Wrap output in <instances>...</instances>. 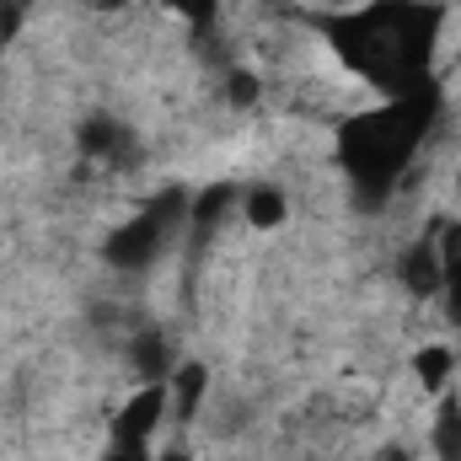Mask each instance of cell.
I'll use <instances>...</instances> for the list:
<instances>
[{
	"label": "cell",
	"mask_w": 461,
	"mask_h": 461,
	"mask_svg": "<svg viewBox=\"0 0 461 461\" xmlns=\"http://www.w3.org/2000/svg\"><path fill=\"white\" fill-rule=\"evenodd\" d=\"M27 11H32V0H0V49H5V43L22 32Z\"/></svg>",
	"instance_id": "9a60e30c"
},
{
	"label": "cell",
	"mask_w": 461,
	"mask_h": 461,
	"mask_svg": "<svg viewBox=\"0 0 461 461\" xmlns=\"http://www.w3.org/2000/svg\"><path fill=\"white\" fill-rule=\"evenodd\" d=\"M167 5H172V16H183L199 32H210L215 27V11H221V0H167Z\"/></svg>",
	"instance_id": "4fadbf2b"
},
{
	"label": "cell",
	"mask_w": 461,
	"mask_h": 461,
	"mask_svg": "<svg viewBox=\"0 0 461 461\" xmlns=\"http://www.w3.org/2000/svg\"><path fill=\"white\" fill-rule=\"evenodd\" d=\"M435 113H440L435 86H413V92H402V97H386V103H375V108H365V113L344 118V129H339V156H344V172H348V183L359 188L365 210L386 204V194H392L397 177L408 172L413 150H419L424 134L435 129Z\"/></svg>",
	"instance_id": "7a4b0ae2"
},
{
	"label": "cell",
	"mask_w": 461,
	"mask_h": 461,
	"mask_svg": "<svg viewBox=\"0 0 461 461\" xmlns=\"http://www.w3.org/2000/svg\"><path fill=\"white\" fill-rule=\"evenodd\" d=\"M156 461H194V456H188L183 446H172V451H161V456H156Z\"/></svg>",
	"instance_id": "2e32d148"
},
{
	"label": "cell",
	"mask_w": 461,
	"mask_h": 461,
	"mask_svg": "<svg viewBox=\"0 0 461 461\" xmlns=\"http://www.w3.org/2000/svg\"><path fill=\"white\" fill-rule=\"evenodd\" d=\"M226 103L230 108H252L258 103V76L252 70H230L226 76Z\"/></svg>",
	"instance_id": "5bb4252c"
},
{
	"label": "cell",
	"mask_w": 461,
	"mask_h": 461,
	"mask_svg": "<svg viewBox=\"0 0 461 461\" xmlns=\"http://www.w3.org/2000/svg\"><path fill=\"white\" fill-rule=\"evenodd\" d=\"M188 194H161V199H150L134 221H123V226L103 241V258H108V268L118 274H145L156 258H161V247L172 241V230L188 221Z\"/></svg>",
	"instance_id": "3957f363"
},
{
	"label": "cell",
	"mask_w": 461,
	"mask_h": 461,
	"mask_svg": "<svg viewBox=\"0 0 461 461\" xmlns=\"http://www.w3.org/2000/svg\"><path fill=\"white\" fill-rule=\"evenodd\" d=\"M413 370H419V386H424L429 397H446V381H451V370H456V354L446 344H429V348H419Z\"/></svg>",
	"instance_id": "ba28073f"
},
{
	"label": "cell",
	"mask_w": 461,
	"mask_h": 461,
	"mask_svg": "<svg viewBox=\"0 0 461 461\" xmlns=\"http://www.w3.org/2000/svg\"><path fill=\"white\" fill-rule=\"evenodd\" d=\"M167 419V386L145 381V392H134L108 424V446H145L156 435V424Z\"/></svg>",
	"instance_id": "277c9868"
},
{
	"label": "cell",
	"mask_w": 461,
	"mask_h": 461,
	"mask_svg": "<svg viewBox=\"0 0 461 461\" xmlns=\"http://www.w3.org/2000/svg\"><path fill=\"white\" fill-rule=\"evenodd\" d=\"M440 274H446V258H440V241H413L402 252V285L413 295H435L440 290Z\"/></svg>",
	"instance_id": "8992f818"
},
{
	"label": "cell",
	"mask_w": 461,
	"mask_h": 461,
	"mask_svg": "<svg viewBox=\"0 0 461 461\" xmlns=\"http://www.w3.org/2000/svg\"><path fill=\"white\" fill-rule=\"evenodd\" d=\"M440 301H446L451 328H461V252H456V258H446V274H440Z\"/></svg>",
	"instance_id": "7c38bea8"
},
{
	"label": "cell",
	"mask_w": 461,
	"mask_h": 461,
	"mask_svg": "<svg viewBox=\"0 0 461 461\" xmlns=\"http://www.w3.org/2000/svg\"><path fill=\"white\" fill-rule=\"evenodd\" d=\"M241 215H247V226L252 230H274L285 215H290V204H285V188H247L241 194Z\"/></svg>",
	"instance_id": "52a82bcc"
},
{
	"label": "cell",
	"mask_w": 461,
	"mask_h": 461,
	"mask_svg": "<svg viewBox=\"0 0 461 461\" xmlns=\"http://www.w3.org/2000/svg\"><path fill=\"white\" fill-rule=\"evenodd\" d=\"M129 359H134V370L145 375V381H161V370H167V339L156 333V328H145V333H134V344H129Z\"/></svg>",
	"instance_id": "8fae6325"
},
{
	"label": "cell",
	"mask_w": 461,
	"mask_h": 461,
	"mask_svg": "<svg viewBox=\"0 0 461 461\" xmlns=\"http://www.w3.org/2000/svg\"><path fill=\"white\" fill-rule=\"evenodd\" d=\"M375 461H413V456H402V451H381Z\"/></svg>",
	"instance_id": "e0dca14e"
},
{
	"label": "cell",
	"mask_w": 461,
	"mask_h": 461,
	"mask_svg": "<svg viewBox=\"0 0 461 461\" xmlns=\"http://www.w3.org/2000/svg\"><path fill=\"white\" fill-rule=\"evenodd\" d=\"M81 150L103 167H123V161H134V134L113 113H92L81 123Z\"/></svg>",
	"instance_id": "5b68a950"
},
{
	"label": "cell",
	"mask_w": 461,
	"mask_h": 461,
	"mask_svg": "<svg viewBox=\"0 0 461 461\" xmlns=\"http://www.w3.org/2000/svg\"><path fill=\"white\" fill-rule=\"evenodd\" d=\"M435 38H440V5L424 0H375L359 11H339L328 22L333 54L386 97L429 86Z\"/></svg>",
	"instance_id": "6da1fadb"
},
{
	"label": "cell",
	"mask_w": 461,
	"mask_h": 461,
	"mask_svg": "<svg viewBox=\"0 0 461 461\" xmlns=\"http://www.w3.org/2000/svg\"><path fill=\"white\" fill-rule=\"evenodd\" d=\"M435 456L440 461H461V402L456 397H446L440 408H435Z\"/></svg>",
	"instance_id": "30bf717a"
},
{
	"label": "cell",
	"mask_w": 461,
	"mask_h": 461,
	"mask_svg": "<svg viewBox=\"0 0 461 461\" xmlns=\"http://www.w3.org/2000/svg\"><path fill=\"white\" fill-rule=\"evenodd\" d=\"M204 392H210V370H204L199 359L177 365V375H172V397H177V413H199V408H204Z\"/></svg>",
	"instance_id": "9c48e42d"
}]
</instances>
